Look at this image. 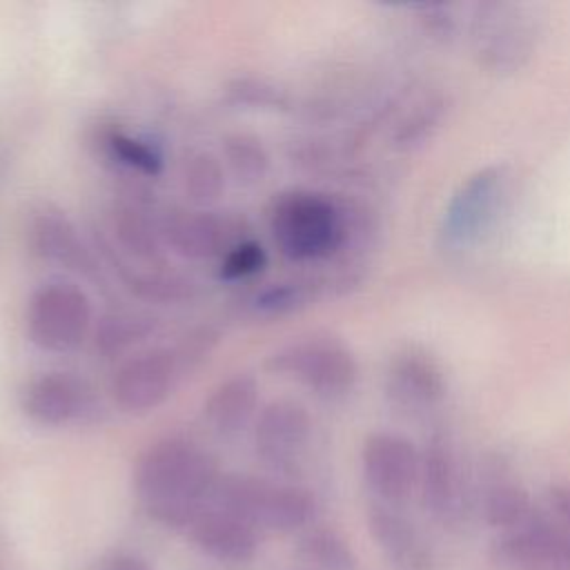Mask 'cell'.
<instances>
[{
  "label": "cell",
  "instance_id": "8992f818",
  "mask_svg": "<svg viewBox=\"0 0 570 570\" xmlns=\"http://www.w3.org/2000/svg\"><path fill=\"white\" fill-rule=\"evenodd\" d=\"M508 167L485 165L472 171L450 196L441 223L439 240L450 249L476 243L497 220L508 194Z\"/></svg>",
  "mask_w": 570,
  "mask_h": 570
},
{
  "label": "cell",
  "instance_id": "44dd1931",
  "mask_svg": "<svg viewBox=\"0 0 570 570\" xmlns=\"http://www.w3.org/2000/svg\"><path fill=\"white\" fill-rule=\"evenodd\" d=\"M109 151L127 167L142 171V174H158L160 171V154L156 151V147L147 145L145 140L131 138L127 134H111L109 140Z\"/></svg>",
  "mask_w": 570,
  "mask_h": 570
},
{
  "label": "cell",
  "instance_id": "30bf717a",
  "mask_svg": "<svg viewBox=\"0 0 570 570\" xmlns=\"http://www.w3.org/2000/svg\"><path fill=\"white\" fill-rule=\"evenodd\" d=\"M176 379V356L165 347H154L131 356L118 367L111 381V394L125 412L142 414L167 401Z\"/></svg>",
  "mask_w": 570,
  "mask_h": 570
},
{
  "label": "cell",
  "instance_id": "4fadbf2b",
  "mask_svg": "<svg viewBox=\"0 0 570 570\" xmlns=\"http://www.w3.org/2000/svg\"><path fill=\"white\" fill-rule=\"evenodd\" d=\"M189 537L203 554L220 563H245L258 548V530L214 503L194 519Z\"/></svg>",
  "mask_w": 570,
  "mask_h": 570
},
{
  "label": "cell",
  "instance_id": "6da1fadb",
  "mask_svg": "<svg viewBox=\"0 0 570 570\" xmlns=\"http://www.w3.org/2000/svg\"><path fill=\"white\" fill-rule=\"evenodd\" d=\"M216 461L187 439H160L138 459L134 490L142 510L171 528H189L212 503L218 485Z\"/></svg>",
  "mask_w": 570,
  "mask_h": 570
},
{
  "label": "cell",
  "instance_id": "9a60e30c",
  "mask_svg": "<svg viewBox=\"0 0 570 570\" xmlns=\"http://www.w3.org/2000/svg\"><path fill=\"white\" fill-rule=\"evenodd\" d=\"M167 238L171 247L187 258H212L232 247L229 225L212 212L176 216L167 225Z\"/></svg>",
  "mask_w": 570,
  "mask_h": 570
},
{
  "label": "cell",
  "instance_id": "e0dca14e",
  "mask_svg": "<svg viewBox=\"0 0 570 570\" xmlns=\"http://www.w3.org/2000/svg\"><path fill=\"white\" fill-rule=\"evenodd\" d=\"M33 247L42 258L60 261V263H76L80 258V245L76 240L73 227L65 216H58V212H42L36 216L31 225Z\"/></svg>",
  "mask_w": 570,
  "mask_h": 570
},
{
  "label": "cell",
  "instance_id": "7a4b0ae2",
  "mask_svg": "<svg viewBox=\"0 0 570 570\" xmlns=\"http://www.w3.org/2000/svg\"><path fill=\"white\" fill-rule=\"evenodd\" d=\"M272 236L289 261H318L334 254L347 238L343 209L316 191H287L272 209Z\"/></svg>",
  "mask_w": 570,
  "mask_h": 570
},
{
  "label": "cell",
  "instance_id": "277c9868",
  "mask_svg": "<svg viewBox=\"0 0 570 570\" xmlns=\"http://www.w3.org/2000/svg\"><path fill=\"white\" fill-rule=\"evenodd\" d=\"M267 370L287 376L323 399H341L358 379L354 352L334 334H309L278 347L267 358Z\"/></svg>",
  "mask_w": 570,
  "mask_h": 570
},
{
  "label": "cell",
  "instance_id": "5bb4252c",
  "mask_svg": "<svg viewBox=\"0 0 570 570\" xmlns=\"http://www.w3.org/2000/svg\"><path fill=\"white\" fill-rule=\"evenodd\" d=\"M256 407L258 383L249 374H236L214 387L203 405V414L218 434H234L254 419Z\"/></svg>",
  "mask_w": 570,
  "mask_h": 570
},
{
  "label": "cell",
  "instance_id": "ffe728a7",
  "mask_svg": "<svg viewBox=\"0 0 570 570\" xmlns=\"http://www.w3.org/2000/svg\"><path fill=\"white\" fill-rule=\"evenodd\" d=\"M225 156L238 180H261L267 169V154L252 136H232L225 145Z\"/></svg>",
  "mask_w": 570,
  "mask_h": 570
},
{
  "label": "cell",
  "instance_id": "8fae6325",
  "mask_svg": "<svg viewBox=\"0 0 570 570\" xmlns=\"http://www.w3.org/2000/svg\"><path fill=\"white\" fill-rule=\"evenodd\" d=\"M309 432L312 419L305 405L294 399H276L256 414V454L276 470H292L309 441Z\"/></svg>",
  "mask_w": 570,
  "mask_h": 570
},
{
  "label": "cell",
  "instance_id": "9c48e42d",
  "mask_svg": "<svg viewBox=\"0 0 570 570\" xmlns=\"http://www.w3.org/2000/svg\"><path fill=\"white\" fill-rule=\"evenodd\" d=\"M385 392L399 410L425 414L439 407L448 394L445 372L425 347L405 345L390 358Z\"/></svg>",
  "mask_w": 570,
  "mask_h": 570
},
{
  "label": "cell",
  "instance_id": "7c38bea8",
  "mask_svg": "<svg viewBox=\"0 0 570 570\" xmlns=\"http://www.w3.org/2000/svg\"><path fill=\"white\" fill-rule=\"evenodd\" d=\"M91 405L85 381L69 372H45L31 379L20 396V407L38 425L62 428L78 421Z\"/></svg>",
  "mask_w": 570,
  "mask_h": 570
},
{
  "label": "cell",
  "instance_id": "2e32d148",
  "mask_svg": "<svg viewBox=\"0 0 570 570\" xmlns=\"http://www.w3.org/2000/svg\"><path fill=\"white\" fill-rule=\"evenodd\" d=\"M419 488L425 503L436 512H445L459 497V468L452 445L443 436H432L421 450Z\"/></svg>",
  "mask_w": 570,
  "mask_h": 570
},
{
  "label": "cell",
  "instance_id": "ba28073f",
  "mask_svg": "<svg viewBox=\"0 0 570 570\" xmlns=\"http://www.w3.org/2000/svg\"><path fill=\"white\" fill-rule=\"evenodd\" d=\"M361 470L367 490L385 505L405 501L419 488L421 450L396 432H372L361 448Z\"/></svg>",
  "mask_w": 570,
  "mask_h": 570
},
{
  "label": "cell",
  "instance_id": "3957f363",
  "mask_svg": "<svg viewBox=\"0 0 570 570\" xmlns=\"http://www.w3.org/2000/svg\"><path fill=\"white\" fill-rule=\"evenodd\" d=\"M214 505L240 517L254 530L294 532L314 514L307 490L252 474H225L212 497Z\"/></svg>",
  "mask_w": 570,
  "mask_h": 570
},
{
  "label": "cell",
  "instance_id": "7402d4cb",
  "mask_svg": "<svg viewBox=\"0 0 570 570\" xmlns=\"http://www.w3.org/2000/svg\"><path fill=\"white\" fill-rule=\"evenodd\" d=\"M265 249L254 243V240H238L234 243L220 263L218 276L225 281H236V278H247L265 267Z\"/></svg>",
  "mask_w": 570,
  "mask_h": 570
},
{
  "label": "cell",
  "instance_id": "ac0fdd59",
  "mask_svg": "<svg viewBox=\"0 0 570 570\" xmlns=\"http://www.w3.org/2000/svg\"><path fill=\"white\" fill-rule=\"evenodd\" d=\"M185 191L196 205H212L225 189V171L220 160L209 151L194 154L185 165Z\"/></svg>",
  "mask_w": 570,
  "mask_h": 570
},
{
  "label": "cell",
  "instance_id": "5b68a950",
  "mask_svg": "<svg viewBox=\"0 0 570 570\" xmlns=\"http://www.w3.org/2000/svg\"><path fill=\"white\" fill-rule=\"evenodd\" d=\"M539 27L532 13L512 2L472 7L470 45L479 67L492 73H514L534 53Z\"/></svg>",
  "mask_w": 570,
  "mask_h": 570
},
{
  "label": "cell",
  "instance_id": "603a6c76",
  "mask_svg": "<svg viewBox=\"0 0 570 570\" xmlns=\"http://www.w3.org/2000/svg\"><path fill=\"white\" fill-rule=\"evenodd\" d=\"M419 11V22L423 31L441 42H450L459 33V18L454 13L452 4L443 2H423L416 7Z\"/></svg>",
  "mask_w": 570,
  "mask_h": 570
},
{
  "label": "cell",
  "instance_id": "52a82bcc",
  "mask_svg": "<svg viewBox=\"0 0 570 570\" xmlns=\"http://www.w3.org/2000/svg\"><path fill=\"white\" fill-rule=\"evenodd\" d=\"M91 330V303L69 283L42 285L29 301L27 334L33 345L65 354L82 345Z\"/></svg>",
  "mask_w": 570,
  "mask_h": 570
},
{
  "label": "cell",
  "instance_id": "d6986e66",
  "mask_svg": "<svg viewBox=\"0 0 570 570\" xmlns=\"http://www.w3.org/2000/svg\"><path fill=\"white\" fill-rule=\"evenodd\" d=\"M448 109V100L441 94L425 96L419 100V105L405 116V120L399 125V131L394 140L401 147H414L421 145L425 138L432 136V131L441 125Z\"/></svg>",
  "mask_w": 570,
  "mask_h": 570
},
{
  "label": "cell",
  "instance_id": "cb8c5ba5",
  "mask_svg": "<svg viewBox=\"0 0 570 570\" xmlns=\"http://www.w3.org/2000/svg\"><path fill=\"white\" fill-rule=\"evenodd\" d=\"M102 570H149V566L138 557H116Z\"/></svg>",
  "mask_w": 570,
  "mask_h": 570
}]
</instances>
